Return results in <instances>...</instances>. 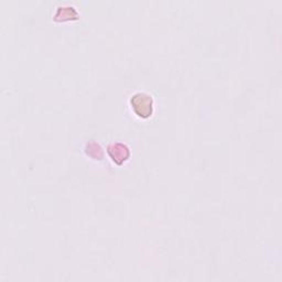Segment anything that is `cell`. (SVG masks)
<instances>
[{
  "label": "cell",
  "mask_w": 282,
  "mask_h": 282,
  "mask_svg": "<svg viewBox=\"0 0 282 282\" xmlns=\"http://www.w3.org/2000/svg\"><path fill=\"white\" fill-rule=\"evenodd\" d=\"M85 150H86V153L89 156H91V158H94V159H102L103 158V149H102L100 143H97L95 141L88 142L86 145V148H85Z\"/></svg>",
  "instance_id": "cell-4"
},
{
  "label": "cell",
  "mask_w": 282,
  "mask_h": 282,
  "mask_svg": "<svg viewBox=\"0 0 282 282\" xmlns=\"http://www.w3.org/2000/svg\"><path fill=\"white\" fill-rule=\"evenodd\" d=\"M77 11L73 7H60L56 10V14L54 16L55 20L57 21H68L72 19H76Z\"/></svg>",
  "instance_id": "cell-3"
},
{
  "label": "cell",
  "mask_w": 282,
  "mask_h": 282,
  "mask_svg": "<svg viewBox=\"0 0 282 282\" xmlns=\"http://www.w3.org/2000/svg\"><path fill=\"white\" fill-rule=\"evenodd\" d=\"M130 105L131 108L135 111V114L147 119V118L151 117L154 109V102L152 96L146 93V91H138L134 94L130 98Z\"/></svg>",
  "instance_id": "cell-1"
},
{
  "label": "cell",
  "mask_w": 282,
  "mask_h": 282,
  "mask_svg": "<svg viewBox=\"0 0 282 282\" xmlns=\"http://www.w3.org/2000/svg\"><path fill=\"white\" fill-rule=\"evenodd\" d=\"M107 152L109 156L118 166L122 165L123 162H126L130 156V150L129 148L121 142H115L110 143L107 147Z\"/></svg>",
  "instance_id": "cell-2"
}]
</instances>
